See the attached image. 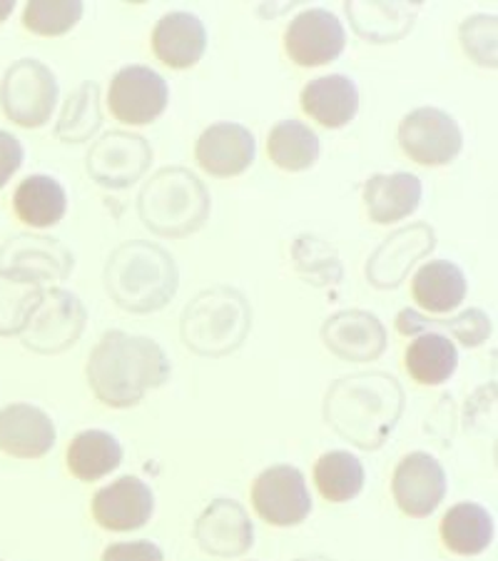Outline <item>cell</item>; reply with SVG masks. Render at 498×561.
Segmentation results:
<instances>
[{
  "mask_svg": "<svg viewBox=\"0 0 498 561\" xmlns=\"http://www.w3.org/2000/svg\"><path fill=\"white\" fill-rule=\"evenodd\" d=\"M138 207L148 228L179 238L207 220L210 195L193 173L183 168H167L142 187Z\"/></svg>",
  "mask_w": 498,
  "mask_h": 561,
  "instance_id": "5",
  "label": "cell"
},
{
  "mask_svg": "<svg viewBox=\"0 0 498 561\" xmlns=\"http://www.w3.org/2000/svg\"><path fill=\"white\" fill-rule=\"evenodd\" d=\"M267 152L277 168L299 173V170H310L320 158V138L310 125L282 121L269 130Z\"/></svg>",
  "mask_w": 498,
  "mask_h": 561,
  "instance_id": "32",
  "label": "cell"
},
{
  "mask_svg": "<svg viewBox=\"0 0 498 561\" xmlns=\"http://www.w3.org/2000/svg\"><path fill=\"white\" fill-rule=\"evenodd\" d=\"M0 561H3V559H0Z\"/></svg>",
  "mask_w": 498,
  "mask_h": 561,
  "instance_id": "40",
  "label": "cell"
},
{
  "mask_svg": "<svg viewBox=\"0 0 498 561\" xmlns=\"http://www.w3.org/2000/svg\"><path fill=\"white\" fill-rule=\"evenodd\" d=\"M15 215L31 228H53L68 210V195L56 178L31 175L18 185L13 195Z\"/></svg>",
  "mask_w": 498,
  "mask_h": 561,
  "instance_id": "29",
  "label": "cell"
},
{
  "mask_svg": "<svg viewBox=\"0 0 498 561\" xmlns=\"http://www.w3.org/2000/svg\"><path fill=\"white\" fill-rule=\"evenodd\" d=\"M88 312L83 302L68 289H50L23 330V345L38 355H60L76 345L85 330Z\"/></svg>",
  "mask_w": 498,
  "mask_h": 561,
  "instance_id": "7",
  "label": "cell"
},
{
  "mask_svg": "<svg viewBox=\"0 0 498 561\" xmlns=\"http://www.w3.org/2000/svg\"><path fill=\"white\" fill-rule=\"evenodd\" d=\"M441 541L451 554L476 557L491 547L494 517L482 504L461 502L454 504L441 519Z\"/></svg>",
  "mask_w": 498,
  "mask_h": 561,
  "instance_id": "24",
  "label": "cell"
},
{
  "mask_svg": "<svg viewBox=\"0 0 498 561\" xmlns=\"http://www.w3.org/2000/svg\"><path fill=\"white\" fill-rule=\"evenodd\" d=\"M66 459L72 477L80 482H97L120 467L123 447L111 432L85 430L72 437Z\"/></svg>",
  "mask_w": 498,
  "mask_h": 561,
  "instance_id": "28",
  "label": "cell"
},
{
  "mask_svg": "<svg viewBox=\"0 0 498 561\" xmlns=\"http://www.w3.org/2000/svg\"><path fill=\"white\" fill-rule=\"evenodd\" d=\"M72 270V255L58 240L21 238L8 240L0 250V273H18L38 279H66Z\"/></svg>",
  "mask_w": 498,
  "mask_h": 561,
  "instance_id": "19",
  "label": "cell"
},
{
  "mask_svg": "<svg viewBox=\"0 0 498 561\" xmlns=\"http://www.w3.org/2000/svg\"><path fill=\"white\" fill-rule=\"evenodd\" d=\"M364 203L377 225L398 222L421 203V180L412 173L374 175L364 185Z\"/></svg>",
  "mask_w": 498,
  "mask_h": 561,
  "instance_id": "23",
  "label": "cell"
},
{
  "mask_svg": "<svg viewBox=\"0 0 498 561\" xmlns=\"http://www.w3.org/2000/svg\"><path fill=\"white\" fill-rule=\"evenodd\" d=\"M392 494L404 514L414 519L429 517L447 496V472L441 461L427 451L406 455L394 469Z\"/></svg>",
  "mask_w": 498,
  "mask_h": 561,
  "instance_id": "11",
  "label": "cell"
},
{
  "mask_svg": "<svg viewBox=\"0 0 498 561\" xmlns=\"http://www.w3.org/2000/svg\"><path fill=\"white\" fill-rule=\"evenodd\" d=\"M152 150L144 138L128 133H107L88 156V173L105 187H128L150 168Z\"/></svg>",
  "mask_w": 498,
  "mask_h": 561,
  "instance_id": "14",
  "label": "cell"
},
{
  "mask_svg": "<svg viewBox=\"0 0 498 561\" xmlns=\"http://www.w3.org/2000/svg\"><path fill=\"white\" fill-rule=\"evenodd\" d=\"M404 367L414 382L424 387H439L454 377L459 367V350L443 334H419L404 355Z\"/></svg>",
  "mask_w": 498,
  "mask_h": 561,
  "instance_id": "27",
  "label": "cell"
},
{
  "mask_svg": "<svg viewBox=\"0 0 498 561\" xmlns=\"http://www.w3.org/2000/svg\"><path fill=\"white\" fill-rule=\"evenodd\" d=\"M207 31L205 23L197 15L175 11L160 18V23L152 31V50L175 70L193 68L205 56Z\"/></svg>",
  "mask_w": 498,
  "mask_h": 561,
  "instance_id": "21",
  "label": "cell"
},
{
  "mask_svg": "<svg viewBox=\"0 0 498 561\" xmlns=\"http://www.w3.org/2000/svg\"><path fill=\"white\" fill-rule=\"evenodd\" d=\"M23 165V145L15 135L0 130V190H3L11 178Z\"/></svg>",
  "mask_w": 498,
  "mask_h": 561,
  "instance_id": "37",
  "label": "cell"
},
{
  "mask_svg": "<svg viewBox=\"0 0 498 561\" xmlns=\"http://www.w3.org/2000/svg\"><path fill=\"white\" fill-rule=\"evenodd\" d=\"M0 103L11 123L21 128H40L50 121L58 103L56 72L33 58L13 62L0 85Z\"/></svg>",
  "mask_w": 498,
  "mask_h": 561,
  "instance_id": "6",
  "label": "cell"
},
{
  "mask_svg": "<svg viewBox=\"0 0 498 561\" xmlns=\"http://www.w3.org/2000/svg\"><path fill=\"white\" fill-rule=\"evenodd\" d=\"M433 250V232L427 225H414L409 230H398L369 260V283L379 289L398 287L404 283L416 260L429 255Z\"/></svg>",
  "mask_w": 498,
  "mask_h": 561,
  "instance_id": "20",
  "label": "cell"
},
{
  "mask_svg": "<svg viewBox=\"0 0 498 561\" xmlns=\"http://www.w3.org/2000/svg\"><path fill=\"white\" fill-rule=\"evenodd\" d=\"M58 430L40 407L15 402L0 410V449L15 459H40L56 447Z\"/></svg>",
  "mask_w": 498,
  "mask_h": 561,
  "instance_id": "17",
  "label": "cell"
},
{
  "mask_svg": "<svg viewBox=\"0 0 498 561\" xmlns=\"http://www.w3.org/2000/svg\"><path fill=\"white\" fill-rule=\"evenodd\" d=\"M344 43H347L344 25L324 8H310L299 13L285 31L287 56L302 68H320L337 60Z\"/></svg>",
  "mask_w": 498,
  "mask_h": 561,
  "instance_id": "12",
  "label": "cell"
},
{
  "mask_svg": "<svg viewBox=\"0 0 498 561\" xmlns=\"http://www.w3.org/2000/svg\"><path fill=\"white\" fill-rule=\"evenodd\" d=\"M45 297L43 283L18 273H0V337L23 334Z\"/></svg>",
  "mask_w": 498,
  "mask_h": 561,
  "instance_id": "30",
  "label": "cell"
},
{
  "mask_svg": "<svg viewBox=\"0 0 498 561\" xmlns=\"http://www.w3.org/2000/svg\"><path fill=\"white\" fill-rule=\"evenodd\" d=\"M252 328L244 295L230 287L199 293L183 312L185 345L202 357H224L240 350Z\"/></svg>",
  "mask_w": 498,
  "mask_h": 561,
  "instance_id": "4",
  "label": "cell"
},
{
  "mask_svg": "<svg viewBox=\"0 0 498 561\" xmlns=\"http://www.w3.org/2000/svg\"><path fill=\"white\" fill-rule=\"evenodd\" d=\"M107 103H111V111L120 123L150 125L165 113L170 103V88L165 78L152 68L128 66L113 78Z\"/></svg>",
  "mask_w": 498,
  "mask_h": 561,
  "instance_id": "10",
  "label": "cell"
},
{
  "mask_svg": "<svg viewBox=\"0 0 498 561\" xmlns=\"http://www.w3.org/2000/svg\"><path fill=\"white\" fill-rule=\"evenodd\" d=\"M100 128V105H97V85L83 83L76 95L62 107L58 123V138L66 142H83Z\"/></svg>",
  "mask_w": 498,
  "mask_h": 561,
  "instance_id": "33",
  "label": "cell"
},
{
  "mask_svg": "<svg viewBox=\"0 0 498 561\" xmlns=\"http://www.w3.org/2000/svg\"><path fill=\"white\" fill-rule=\"evenodd\" d=\"M85 373L100 402L128 410L142 402L150 389L167 382L172 365L155 340L113 330L90 352Z\"/></svg>",
  "mask_w": 498,
  "mask_h": 561,
  "instance_id": "1",
  "label": "cell"
},
{
  "mask_svg": "<svg viewBox=\"0 0 498 561\" xmlns=\"http://www.w3.org/2000/svg\"><path fill=\"white\" fill-rule=\"evenodd\" d=\"M83 18V3L80 0H35L23 11V25L38 35H62L72 31Z\"/></svg>",
  "mask_w": 498,
  "mask_h": 561,
  "instance_id": "34",
  "label": "cell"
},
{
  "mask_svg": "<svg viewBox=\"0 0 498 561\" xmlns=\"http://www.w3.org/2000/svg\"><path fill=\"white\" fill-rule=\"evenodd\" d=\"M297 561H334V559H329V557H304V559H297Z\"/></svg>",
  "mask_w": 498,
  "mask_h": 561,
  "instance_id": "39",
  "label": "cell"
},
{
  "mask_svg": "<svg viewBox=\"0 0 498 561\" xmlns=\"http://www.w3.org/2000/svg\"><path fill=\"white\" fill-rule=\"evenodd\" d=\"M195 156L199 168L207 170L210 175H240L255 162V135L238 123H215L199 135Z\"/></svg>",
  "mask_w": 498,
  "mask_h": 561,
  "instance_id": "18",
  "label": "cell"
},
{
  "mask_svg": "<svg viewBox=\"0 0 498 561\" xmlns=\"http://www.w3.org/2000/svg\"><path fill=\"white\" fill-rule=\"evenodd\" d=\"M13 8H15L13 0H0V23H3L5 18L13 13Z\"/></svg>",
  "mask_w": 498,
  "mask_h": 561,
  "instance_id": "38",
  "label": "cell"
},
{
  "mask_svg": "<svg viewBox=\"0 0 498 561\" xmlns=\"http://www.w3.org/2000/svg\"><path fill=\"white\" fill-rule=\"evenodd\" d=\"M103 561H165V554L158 545L148 539L117 541L103 551Z\"/></svg>",
  "mask_w": 498,
  "mask_h": 561,
  "instance_id": "36",
  "label": "cell"
},
{
  "mask_svg": "<svg viewBox=\"0 0 498 561\" xmlns=\"http://www.w3.org/2000/svg\"><path fill=\"white\" fill-rule=\"evenodd\" d=\"M322 340L332 355L344 362H374L386 350L384 324L364 310L332 314L322 328Z\"/></svg>",
  "mask_w": 498,
  "mask_h": 561,
  "instance_id": "16",
  "label": "cell"
},
{
  "mask_svg": "<svg viewBox=\"0 0 498 561\" xmlns=\"http://www.w3.org/2000/svg\"><path fill=\"white\" fill-rule=\"evenodd\" d=\"M155 512V494L138 477H120L93 496V517L107 531L142 529Z\"/></svg>",
  "mask_w": 498,
  "mask_h": 561,
  "instance_id": "15",
  "label": "cell"
},
{
  "mask_svg": "<svg viewBox=\"0 0 498 561\" xmlns=\"http://www.w3.org/2000/svg\"><path fill=\"white\" fill-rule=\"evenodd\" d=\"M396 332L404 334V337H419V334L427 332H437V334H451L456 337L464 347H478L491 337L494 324L491 317H488L484 310H466L451 320H431V317L416 312V310H402L396 314Z\"/></svg>",
  "mask_w": 498,
  "mask_h": 561,
  "instance_id": "26",
  "label": "cell"
},
{
  "mask_svg": "<svg viewBox=\"0 0 498 561\" xmlns=\"http://www.w3.org/2000/svg\"><path fill=\"white\" fill-rule=\"evenodd\" d=\"M412 293L416 305H421L424 310L447 314L466 300L468 283L454 262L433 260L414 275Z\"/></svg>",
  "mask_w": 498,
  "mask_h": 561,
  "instance_id": "25",
  "label": "cell"
},
{
  "mask_svg": "<svg viewBox=\"0 0 498 561\" xmlns=\"http://www.w3.org/2000/svg\"><path fill=\"white\" fill-rule=\"evenodd\" d=\"M105 287L123 310L135 314L158 312L177 293L175 260L150 242H128L107 262Z\"/></svg>",
  "mask_w": 498,
  "mask_h": 561,
  "instance_id": "3",
  "label": "cell"
},
{
  "mask_svg": "<svg viewBox=\"0 0 498 561\" xmlns=\"http://www.w3.org/2000/svg\"><path fill=\"white\" fill-rule=\"evenodd\" d=\"M316 490L332 504H347L364 490V465L344 449L322 455L314 467Z\"/></svg>",
  "mask_w": 498,
  "mask_h": 561,
  "instance_id": "31",
  "label": "cell"
},
{
  "mask_svg": "<svg viewBox=\"0 0 498 561\" xmlns=\"http://www.w3.org/2000/svg\"><path fill=\"white\" fill-rule=\"evenodd\" d=\"M302 111L324 128H344L359 111V90L347 76H324L302 90Z\"/></svg>",
  "mask_w": 498,
  "mask_h": 561,
  "instance_id": "22",
  "label": "cell"
},
{
  "mask_svg": "<svg viewBox=\"0 0 498 561\" xmlns=\"http://www.w3.org/2000/svg\"><path fill=\"white\" fill-rule=\"evenodd\" d=\"M195 539L205 554L234 559L255 547V524L240 502L215 500L199 514Z\"/></svg>",
  "mask_w": 498,
  "mask_h": 561,
  "instance_id": "13",
  "label": "cell"
},
{
  "mask_svg": "<svg viewBox=\"0 0 498 561\" xmlns=\"http://www.w3.org/2000/svg\"><path fill=\"white\" fill-rule=\"evenodd\" d=\"M404 412V389L392 375L341 377L324 400V417L341 439L359 449H379Z\"/></svg>",
  "mask_w": 498,
  "mask_h": 561,
  "instance_id": "2",
  "label": "cell"
},
{
  "mask_svg": "<svg viewBox=\"0 0 498 561\" xmlns=\"http://www.w3.org/2000/svg\"><path fill=\"white\" fill-rule=\"evenodd\" d=\"M398 145L419 165L439 168L459 156L464 135L449 113L439 107H419L398 125Z\"/></svg>",
  "mask_w": 498,
  "mask_h": 561,
  "instance_id": "8",
  "label": "cell"
},
{
  "mask_svg": "<svg viewBox=\"0 0 498 561\" xmlns=\"http://www.w3.org/2000/svg\"><path fill=\"white\" fill-rule=\"evenodd\" d=\"M461 41L471 58L476 60L478 48L482 50V66H496V18L491 15H474L461 28Z\"/></svg>",
  "mask_w": 498,
  "mask_h": 561,
  "instance_id": "35",
  "label": "cell"
},
{
  "mask_svg": "<svg viewBox=\"0 0 498 561\" xmlns=\"http://www.w3.org/2000/svg\"><path fill=\"white\" fill-rule=\"evenodd\" d=\"M252 506L271 527H297L312 512V494L297 467L279 465L262 472L252 484Z\"/></svg>",
  "mask_w": 498,
  "mask_h": 561,
  "instance_id": "9",
  "label": "cell"
}]
</instances>
